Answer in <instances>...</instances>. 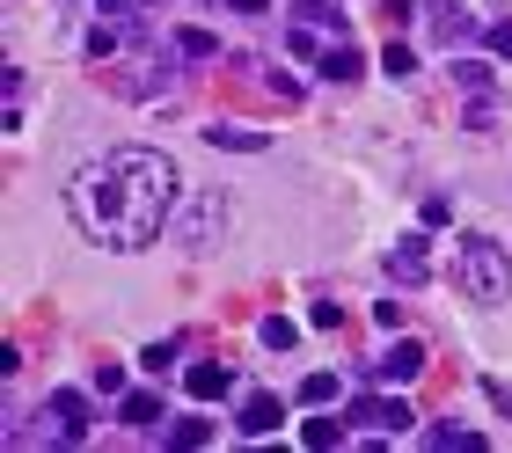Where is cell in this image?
Returning <instances> with one entry per match:
<instances>
[{
  "mask_svg": "<svg viewBox=\"0 0 512 453\" xmlns=\"http://www.w3.org/2000/svg\"><path fill=\"white\" fill-rule=\"evenodd\" d=\"M176 161L154 154V147H118V154H96L66 176V212L74 227L88 234L96 249H154L161 227L176 220Z\"/></svg>",
  "mask_w": 512,
  "mask_h": 453,
  "instance_id": "obj_1",
  "label": "cell"
},
{
  "mask_svg": "<svg viewBox=\"0 0 512 453\" xmlns=\"http://www.w3.org/2000/svg\"><path fill=\"white\" fill-rule=\"evenodd\" d=\"M454 285H461V300L498 307V300L512 293V256L491 242V234H461V249H454Z\"/></svg>",
  "mask_w": 512,
  "mask_h": 453,
  "instance_id": "obj_2",
  "label": "cell"
},
{
  "mask_svg": "<svg viewBox=\"0 0 512 453\" xmlns=\"http://www.w3.org/2000/svg\"><path fill=\"white\" fill-rule=\"evenodd\" d=\"M88 395H74V388H59L52 402H44V417H37V432H44V446H59V453H74V446H88Z\"/></svg>",
  "mask_w": 512,
  "mask_h": 453,
  "instance_id": "obj_3",
  "label": "cell"
},
{
  "mask_svg": "<svg viewBox=\"0 0 512 453\" xmlns=\"http://www.w3.org/2000/svg\"><path fill=\"white\" fill-rule=\"evenodd\" d=\"M220 234H227V198H220V190H205V198H191V205H183L176 242L191 249V256H205V249L220 242Z\"/></svg>",
  "mask_w": 512,
  "mask_h": 453,
  "instance_id": "obj_4",
  "label": "cell"
},
{
  "mask_svg": "<svg viewBox=\"0 0 512 453\" xmlns=\"http://www.w3.org/2000/svg\"><path fill=\"white\" fill-rule=\"evenodd\" d=\"M344 424H359V432H410V395H359Z\"/></svg>",
  "mask_w": 512,
  "mask_h": 453,
  "instance_id": "obj_5",
  "label": "cell"
},
{
  "mask_svg": "<svg viewBox=\"0 0 512 453\" xmlns=\"http://www.w3.org/2000/svg\"><path fill=\"white\" fill-rule=\"evenodd\" d=\"M417 15H425V37L432 44H454V52H461V44L476 37V15L461 8V0H417Z\"/></svg>",
  "mask_w": 512,
  "mask_h": 453,
  "instance_id": "obj_6",
  "label": "cell"
},
{
  "mask_svg": "<svg viewBox=\"0 0 512 453\" xmlns=\"http://www.w3.org/2000/svg\"><path fill=\"white\" fill-rule=\"evenodd\" d=\"M417 373H425V344H410V337L388 344L381 359H374V380H381V388H410Z\"/></svg>",
  "mask_w": 512,
  "mask_h": 453,
  "instance_id": "obj_7",
  "label": "cell"
},
{
  "mask_svg": "<svg viewBox=\"0 0 512 453\" xmlns=\"http://www.w3.org/2000/svg\"><path fill=\"white\" fill-rule=\"evenodd\" d=\"M388 271H395V285H425V278H432V249H425V234H403V242L388 249Z\"/></svg>",
  "mask_w": 512,
  "mask_h": 453,
  "instance_id": "obj_8",
  "label": "cell"
},
{
  "mask_svg": "<svg viewBox=\"0 0 512 453\" xmlns=\"http://www.w3.org/2000/svg\"><path fill=\"white\" fill-rule=\"evenodd\" d=\"M235 424H242V439H271L278 424H286V402H278V395H249Z\"/></svg>",
  "mask_w": 512,
  "mask_h": 453,
  "instance_id": "obj_9",
  "label": "cell"
},
{
  "mask_svg": "<svg viewBox=\"0 0 512 453\" xmlns=\"http://www.w3.org/2000/svg\"><path fill=\"white\" fill-rule=\"evenodd\" d=\"M227 388H235V366H220V359H198L183 373V395H198V402H220Z\"/></svg>",
  "mask_w": 512,
  "mask_h": 453,
  "instance_id": "obj_10",
  "label": "cell"
},
{
  "mask_svg": "<svg viewBox=\"0 0 512 453\" xmlns=\"http://www.w3.org/2000/svg\"><path fill=\"white\" fill-rule=\"evenodd\" d=\"M417 439H425V446H461V453H483V432H469L461 417H439V424H425Z\"/></svg>",
  "mask_w": 512,
  "mask_h": 453,
  "instance_id": "obj_11",
  "label": "cell"
},
{
  "mask_svg": "<svg viewBox=\"0 0 512 453\" xmlns=\"http://www.w3.org/2000/svg\"><path fill=\"white\" fill-rule=\"evenodd\" d=\"M205 139H213L220 154H264V147H271V139L249 132V125H205Z\"/></svg>",
  "mask_w": 512,
  "mask_h": 453,
  "instance_id": "obj_12",
  "label": "cell"
},
{
  "mask_svg": "<svg viewBox=\"0 0 512 453\" xmlns=\"http://www.w3.org/2000/svg\"><path fill=\"white\" fill-rule=\"evenodd\" d=\"M366 74V52H352V44H330V52H322V81H344L352 88Z\"/></svg>",
  "mask_w": 512,
  "mask_h": 453,
  "instance_id": "obj_13",
  "label": "cell"
},
{
  "mask_svg": "<svg viewBox=\"0 0 512 453\" xmlns=\"http://www.w3.org/2000/svg\"><path fill=\"white\" fill-rule=\"evenodd\" d=\"M454 88H461V95H498V88H491V66H483V59H461V52H454Z\"/></svg>",
  "mask_w": 512,
  "mask_h": 453,
  "instance_id": "obj_14",
  "label": "cell"
},
{
  "mask_svg": "<svg viewBox=\"0 0 512 453\" xmlns=\"http://www.w3.org/2000/svg\"><path fill=\"white\" fill-rule=\"evenodd\" d=\"M205 439H213V424H205V417H176L161 446H169V453H191V446H205Z\"/></svg>",
  "mask_w": 512,
  "mask_h": 453,
  "instance_id": "obj_15",
  "label": "cell"
},
{
  "mask_svg": "<svg viewBox=\"0 0 512 453\" xmlns=\"http://www.w3.org/2000/svg\"><path fill=\"white\" fill-rule=\"evenodd\" d=\"M125 37H132L125 22H103V30H88V59H118V52H125Z\"/></svg>",
  "mask_w": 512,
  "mask_h": 453,
  "instance_id": "obj_16",
  "label": "cell"
},
{
  "mask_svg": "<svg viewBox=\"0 0 512 453\" xmlns=\"http://www.w3.org/2000/svg\"><path fill=\"white\" fill-rule=\"evenodd\" d=\"M300 22H322V30H344V0H293Z\"/></svg>",
  "mask_w": 512,
  "mask_h": 453,
  "instance_id": "obj_17",
  "label": "cell"
},
{
  "mask_svg": "<svg viewBox=\"0 0 512 453\" xmlns=\"http://www.w3.org/2000/svg\"><path fill=\"white\" fill-rule=\"evenodd\" d=\"M337 395H344L337 373H308V380H300V402H308V410H322V402H337Z\"/></svg>",
  "mask_w": 512,
  "mask_h": 453,
  "instance_id": "obj_18",
  "label": "cell"
},
{
  "mask_svg": "<svg viewBox=\"0 0 512 453\" xmlns=\"http://www.w3.org/2000/svg\"><path fill=\"white\" fill-rule=\"evenodd\" d=\"M256 337H264V351H293V344H300V322H286V315H264V329H256Z\"/></svg>",
  "mask_w": 512,
  "mask_h": 453,
  "instance_id": "obj_19",
  "label": "cell"
},
{
  "mask_svg": "<svg viewBox=\"0 0 512 453\" xmlns=\"http://www.w3.org/2000/svg\"><path fill=\"white\" fill-rule=\"evenodd\" d=\"M118 417H125V424H154V417H161V395H154V388L125 395V402H118Z\"/></svg>",
  "mask_w": 512,
  "mask_h": 453,
  "instance_id": "obj_20",
  "label": "cell"
},
{
  "mask_svg": "<svg viewBox=\"0 0 512 453\" xmlns=\"http://www.w3.org/2000/svg\"><path fill=\"white\" fill-rule=\"evenodd\" d=\"M183 359V337H169V344H147V351H139V366H147V373H169Z\"/></svg>",
  "mask_w": 512,
  "mask_h": 453,
  "instance_id": "obj_21",
  "label": "cell"
},
{
  "mask_svg": "<svg viewBox=\"0 0 512 453\" xmlns=\"http://www.w3.org/2000/svg\"><path fill=\"white\" fill-rule=\"evenodd\" d=\"M176 52L183 59H213L220 44H213V30H176Z\"/></svg>",
  "mask_w": 512,
  "mask_h": 453,
  "instance_id": "obj_22",
  "label": "cell"
},
{
  "mask_svg": "<svg viewBox=\"0 0 512 453\" xmlns=\"http://www.w3.org/2000/svg\"><path fill=\"white\" fill-rule=\"evenodd\" d=\"M344 439V424H330V417H308L300 424V446H337Z\"/></svg>",
  "mask_w": 512,
  "mask_h": 453,
  "instance_id": "obj_23",
  "label": "cell"
},
{
  "mask_svg": "<svg viewBox=\"0 0 512 453\" xmlns=\"http://www.w3.org/2000/svg\"><path fill=\"white\" fill-rule=\"evenodd\" d=\"M381 66H388L395 81H410V74H417V52H410V44H388V52H381Z\"/></svg>",
  "mask_w": 512,
  "mask_h": 453,
  "instance_id": "obj_24",
  "label": "cell"
},
{
  "mask_svg": "<svg viewBox=\"0 0 512 453\" xmlns=\"http://www.w3.org/2000/svg\"><path fill=\"white\" fill-rule=\"evenodd\" d=\"M286 52H300V59H322V44H315V30H286Z\"/></svg>",
  "mask_w": 512,
  "mask_h": 453,
  "instance_id": "obj_25",
  "label": "cell"
},
{
  "mask_svg": "<svg viewBox=\"0 0 512 453\" xmlns=\"http://www.w3.org/2000/svg\"><path fill=\"white\" fill-rule=\"evenodd\" d=\"M483 395H491V410H498V417H512V388H505V380L483 373Z\"/></svg>",
  "mask_w": 512,
  "mask_h": 453,
  "instance_id": "obj_26",
  "label": "cell"
},
{
  "mask_svg": "<svg viewBox=\"0 0 512 453\" xmlns=\"http://www.w3.org/2000/svg\"><path fill=\"white\" fill-rule=\"evenodd\" d=\"M483 44H491L498 59H512V22H491V30H483Z\"/></svg>",
  "mask_w": 512,
  "mask_h": 453,
  "instance_id": "obj_27",
  "label": "cell"
},
{
  "mask_svg": "<svg viewBox=\"0 0 512 453\" xmlns=\"http://www.w3.org/2000/svg\"><path fill=\"white\" fill-rule=\"evenodd\" d=\"M96 388H103V395H118V388H125V366H118V359H103V373H96Z\"/></svg>",
  "mask_w": 512,
  "mask_h": 453,
  "instance_id": "obj_28",
  "label": "cell"
},
{
  "mask_svg": "<svg viewBox=\"0 0 512 453\" xmlns=\"http://www.w3.org/2000/svg\"><path fill=\"white\" fill-rule=\"evenodd\" d=\"M227 8H235V15H264L271 0H227Z\"/></svg>",
  "mask_w": 512,
  "mask_h": 453,
  "instance_id": "obj_29",
  "label": "cell"
},
{
  "mask_svg": "<svg viewBox=\"0 0 512 453\" xmlns=\"http://www.w3.org/2000/svg\"><path fill=\"white\" fill-rule=\"evenodd\" d=\"M96 8H103V15H125V8H132V0H96Z\"/></svg>",
  "mask_w": 512,
  "mask_h": 453,
  "instance_id": "obj_30",
  "label": "cell"
}]
</instances>
